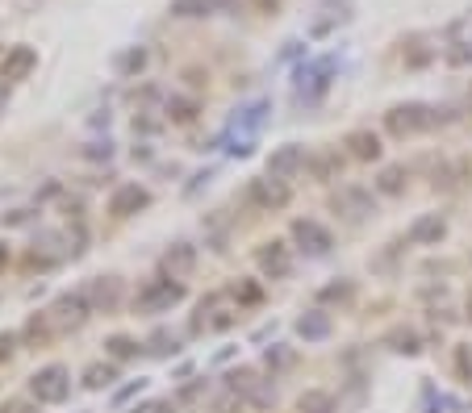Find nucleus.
Masks as SVG:
<instances>
[{"label":"nucleus","instance_id":"21","mask_svg":"<svg viewBox=\"0 0 472 413\" xmlns=\"http://www.w3.org/2000/svg\"><path fill=\"white\" fill-rule=\"evenodd\" d=\"M376 188L385 196H401L406 193V168H385L380 171V180H376Z\"/></svg>","mask_w":472,"mask_h":413},{"label":"nucleus","instance_id":"14","mask_svg":"<svg viewBox=\"0 0 472 413\" xmlns=\"http://www.w3.org/2000/svg\"><path fill=\"white\" fill-rule=\"evenodd\" d=\"M193 263H197V251L188 243H176L168 255H163V268H168L171 280H184L188 271H193Z\"/></svg>","mask_w":472,"mask_h":413},{"label":"nucleus","instance_id":"2","mask_svg":"<svg viewBox=\"0 0 472 413\" xmlns=\"http://www.w3.org/2000/svg\"><path fill=\"white\" fill-rule=\"evenodd\" d=\"M30 392H34V401H42V405L67 401V392H72V376H67V367H63V364L38 367L34 376H30Z\"/></svg>","mask_w":472,"mask_h":413},{"label":"nucleus","instance_id":"25","mask_svg":"<svg viewBox=\"0 0 472 413\" xmlns=\"http://www.w3.org/2000/svg\"><path fill=\"white\" fill-rule=\"evenodd\" d=\"M310 171H314L318 180H330V176L339 171V159H330V155H322V159H310Z\"/></svg>","mask_w":472,"mask_h":413},{"label":"nucleus","instance_id":"19","mask_svg":"<svg viewBox=\"0 0 472 413\" xmlns=\"http://www.w3.org/2000/svg\"><path fill=\"white\" fill-rule=\"evenodd\" d=\"M55 334H59V330L50 326V317H47V314H34V317H30V326H25V339L34 342V347H47V342L55 339Z\"/></svg>","mask_w":472,"mask_h":413},{"label":"nucleus","instance_id":"31","mask_svg":"<svg viewBox=\"0 0 472 413\" xmlns=\"http://www.w3.org/2000/svg\"><path fill=\"white\" fill-rule=\"evenodd\" d=\"M255 4H259L264 13H272V9H276V0H255Z\"/></svg>","mask_w":472,"mask_h":413},{"label":"nucleus","instance_id":"6","mask_svg":"<svg viewBox=\"0 0 472 413\" xmlns=\"http://www.w3.org/2000/svg\"><path fill=\"white\" fill-rule=\"evenodd\" d=\"M84 297H88V305H92V309H101V314H113V309L121 305V280L118 276H97L84 288Z\"/></svg>","mask_w":472,"mask_h":413},{"label":"nucleus","instance_id":"8","mask_svg":"<svg viewBox=\"0 0 472 413\" xmlns=\"http://www.w3.org/2000/svg\"><path fill=\"white\" fill-rule=\"evenodd\" d=\"M255 259H259V271L272 280H284L293 271V255L284 243H264L259 251H255Z\"/></svg>","mask_w":472,"mask_h":413},{"label":"nucleus","instance_id":"11","mask_svg":"<svg viewBox=\"0 0 472 413\" xmlns=\"http://www.w3.org/2000/svg\"><path fill=\"white\" fill-rule=\"evenodd\" d=\"M293 238L310 251V255H327L330 251V230L318 221H293Z\"/></svg>","mask_w":472,"mask_h":413},{"label":"nucleus","instance_id":"22","mask_svg":"<svg viewBox=\"0 0 472 413\" xmlns=\"http://www.w3.org/2000/svg\"><path fill=\"white\" fill-rule=\"evenodd\" d=\"M113 380H118V367H113V364H92V367L84 372V384H88V389H109Z\"/></svg>","mask_w":472,"mask_h":413},{"label":"nucleus","instance_id":"35","mask_svg":"<svg viewBox=\"0 0 472 413\" xmlns=\"http://www.w3.org/2000/svg\"><path fill=\"white\" fill-rule=\"evenodd\" d=\"M468 322H472V301H468Z\"/></svg>","mask_w":472,"mask_h":413},{"label":"nucleus","instance_id":"3","mask_svg":"<svg viewBox=\"0 0 472 413\" xmlns=\"http://www.w3.org/2000/svg\"><path fill=\"white\" fill-rule=\"evenodd\" d=\"M88 314H92V305H88V297L84 292H63L59 301L47 309V317H50V326L59 330H80L88 322Z\"/></svg>","mask_w":472,"mask_h":413},{"label":"nucleus","instance_id":"18","mask_svg":"<svg viewBox=\"0 0 472 413\" xmlns=\"http://www.w3.org/2000/svg\"><path fill=\"white\" fill-rule=\"evenodd\" d=\"M335 209H352V218H368V213H372V201L363 193H355V188H343V193L335 196Z\"/></svg>","mask_w":472,"mask_h":413},{"label":"nucleus","instance_id":"4","mask_svg":"<svg viewBox=\"0 0 472 413\" xmlns=\"http://www.w3.org/2000/svg\"><path fill=\"white\" fill-rule=\"evenodd\" d=\"M184 301V284H171V280H151L143 292H138V309L143 314H163L171 305Z\"/></svg>","mask_w":472,"mask_h":413},{"label":"nucleus","instance_id":"9","mask_svg":"<svg viewBox=\"0 0 472 413\" xmlns=\"http://www.w3.org/2000/svg\"><path fill=\"white\" fill-rule=\"evenodd\" d=\"M151 205V193L146 188H138V184H121L118 193H113L109 201V213H118V218H134L138 209Z\"/></svg>","mask_w":472,"mask_h":413},{"label":"nucleus","instance_id":"20","mask_svg":"<svg viewBox=\"0 0 472 413\" xmlns=\"http://www.w3.org/2000/svg\"><path fill=\"white\" fill-rule=\"evenodd\" d=\"M214 9V0H171V17H209Z\"/></svg>","mask_w":472,"mask_h":413},{"label":"nucleus","instance_id":"17","mask_svg":"<svg viewBox=\"0 0 472 413\" xmlns=\"http://www.w3.org/2000/svg\"><path fill=\"white\" fill-rule=\"evenodd\" d=\"M297 413H335V397L322 389H310L297 397Z\"/></svg>","mask_w":472,"mask_h":413},{"label":"nucleus","instance_id":"10","mask_svg":"<svg viewBox=\"0 0 472 413\" xmlns=\"http://www.w3.org/2000/svg\"><path fill=\"white\" fill-rule=\"evenodd\" d=\"M251 205L259 209H284L289 205V188H284V180H251Z\"/></svg>","mask_w":472,"mask_h":413},{"label":"nucleus","instance_id":"16","mask_svg":"<svg viewBox=\"0 0 472 413\" xmlns=\"http://www.w3.org/2000/svg\"><path fill=\"white\" fill-rule=\"evenodd\" d=\"M297 334H302V339H310V342H322L330 334V317L318 314V309H310V314L297 317Z\"/></svg>","mask_w":472,"mask_h":413},{"label":"nucleus","instance_id":"30","mask_svg":"<svg viewBox=\"0 0 472 413\" xmlns=\"http://www.w3.org/2000/svg\"><path fill=\"white\" fill-rule=\"evenodd\" d=\"M0 413H34V409H30L25 401H4V409H0Z\"/></svg>","mask_w":472,"mask_h":413},{"label":"nucleus","instance_id":"33","mask_svg":"<svg viewBox=\"0 0 472 413\" xmlns=\"http://www.w3.org/2000/svg\"><path fill=\"white\" fill-rule=\"evenodd\" d=\"M226 4H234V0H214V9H226Z\"/></svg>","mask_w":472,"mask_h":413},{"label":"nucleus","instance_id":"29","mask_svg":"<svg viewBox=\"0 0 472 413\" xmlns=\"http://www.w3.org/2000/svg\"><path fill=\"white\" fill-rule=\"evenodd\" d=\"M143 63H146V55H143V50H130V55L121 59V67H126V72H134V67H143Z\"/></svg>","mask_w":472,"mask_h":413},{"label":"nucleus","instance_id":"34","mask_svg":"<svg viewBox=\"0 0 472 413\" xmlns=\"http://www.w3.org/2000/svg\"><path fill=\"white\" fill-rule=\"evenodd\" d=\"M4 100H9V97H4V84H0V113H4Z\"/></svg>","mask_w":472,"mask_h":413},{"label":"nucleus","instance_id":"27","mask_svg":"<svg viewBox=\"0 0 472 413\" xmlns=\"http://www.w3.org/2000/svg\"><path fill=\"white\" fill-rule=\"evenodd\" d=\"M322 301H352V284H330V288H322Z\"/></svg>","mask_w":472,"mask_h":413},{"label":"nucleus","instance_id":"32","mask_svg":"<svg viewBox=\"0 0 472 413\" xmlns=\"http://www.w3.org/2000/svg\"><path fill=\"white\" fill-rule=\"evenodd\" d=\"M4 263H9V246L0 243V268H4Z\"/></svg>","mask_w":472,"mask_h":413},{"label":"nucleus","instance_id":"13","mask_svg":"<svg viewBox=\"0 0 472 413\" xmlns=\"http://www.w3.org/2000/svg\"><path fill=\"white\" fill-rule=\"evenodd\" d=\"M347 151H352V159H360V163H372V159H380V138H376L372 130H352V134H347Z\"/></svg>","mask_w":472,"mask_h":413},{"label":"nucleus","instance_id":"12","mask_svg":"<svg viewBox=\"0 0 472 413\" xmlns=\"http://www.w3.org/2000/svg\"><path fill=\"white\" fill-rule=\"evenodd\" d=\"M448 234V221L439 218V213H426V218H418L410 226V243H418V246H431V243H439Z\"/></svg>","mask_w":472,"mask_h":413},{"label":"nucleus","instance_id":"1","mask_svg":"<svg viewBox=\"0 0 472 413\" xmlns=\"http://www.w3.org/2000/svg\"><path fill=\"white\" fill-rule=\"evenodd\" d=\"M443 109H426V105H418V100H410V105H393V109L385 113V130L393 138H414L423 134V130H431L435 122H448V117H439Z\"/></svg>","mask_w":472,"mask_h":413},{"label":"nucleus","instance_id":"15","mask_svg":"<svg viewBox=\"0 0 472 413\" xmlns=\"http://www.w3.org/2000/svg\"><path fill=\"white\" fill-rule=\"evenodd\" d=\"M385 347L389 351H398V355H418L423 351V339H418V330L398 326V330H389L385 334Z\"/></svg>","mask_w":472,"mask_h":413},{"label":"nucleus","instance_id":"28","mask_svg":"<svg viewBox=\"0 0 472 413\" xmlns=\"http://www.w3.org/2000/svg\"><path fill=\"white\" fill-rule=\"evenodd\" d=\"M13 351H17V334H0V359H13Z\"/></svg>","mask_w":472,"mask_h":413},{"label":"nucleus","instance_id":"7","mask_svg":"<svg viewBox=\"0 0 472 413\" xmlns=\"http://www.w3.org/2000/svg\"><path fill=\"white\" fill-rule=\"evenodd\" d=\"M310 159H305V151L297 142H289V146H276L272 151V159H267V176L272 180H289L293 171H302Z\"/></svg>","mask_w":472,"mask_h":413},{"label":"nucleus","instance_id":"23","mask_svg":"<svg viewBox=\"0 0 472 413\" xmlns=\"http://www.w3.org/2000/svg\"><path fill=\"white\" fill-rule=\"evenodd\" d=\"M168 117H171V122H193V117H197V100L171 97V100H168Z\"/></svg>","mask_w":472,"mask_h":413},{"label":"nucleus","instance_id":"24","mask_svg":"<svg viewBox=\"0 0 472 413\" xmlns=\"http://www.w3.org/2000/svg\"><path fill=\"white\" fill-rule=\"evenodd\" d=\"M105 347H109L113 359H134V355H138V342L126 339V334H113V339L105 342Z\"/></svg>","mask_w":472,"mask_h":413},{"label":"nucleus","instance_id":"5","mask_svg":"<svg viewBox=\"0 0 472 413\" xmlns=\"http://www.w3.org/2000/svg\"><path fill=\"white\" fill-rule=\"evenodd\" d=\"M38 67V50L34 47H13L4 59H0V80L4 84H22L30 80V72Z\"/></svg>","mask_w":472,"mask_h":413},{"label":"nucleus","instance_id":"26","mask_svg":"<svg viewBox=\"0 0 472 413\" xmlns=\"http://www.w3.org/2000/svg\"><path fill=\"white\" fill-rule=\"evenodd\" d=\"M234 297H239V301H247V305H259V297H264V292L255 288L251 280H242V284H234Z\"/></svg>","mask_w":472,"mask_h":413}]
</instances>
